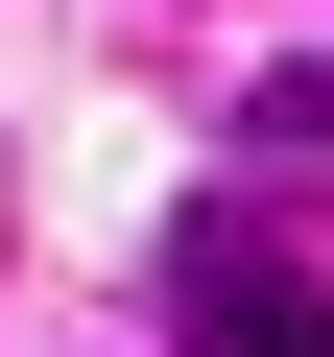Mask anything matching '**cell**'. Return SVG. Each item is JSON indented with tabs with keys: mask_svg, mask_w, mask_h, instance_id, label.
<instances>
[{
	"mask_svg": "<svg viewBox=\"0 0 334 357\" xmlns=\"http://www.w3.org/2000/svg\"><path fill=\"white\" fill-rule=\"evenodd\" d=\"M239 143H263V167H310V191H334V48H286V72L239 96Z\"/></svg>",
	"mask_w": 334,
	"mask_h": 357,
	"instance_id": "obj_2",
	"label": "cell"
},
{
	"mask_svg": "<svg viewBox=\"0 0 334 357\" xmlns=\"http://www.w3.org/2000/svg\"><path fill=\"white\" fill-rule=\"evenodd\" d=\"M167 310H191V357H334V286L263 215H191V238H167Z\"/></svg>",
	"mask_w": 334,
	"mask_h": 357,
	"instance_id": "obj_1",
	"label": "cell"
}]
</instances>
